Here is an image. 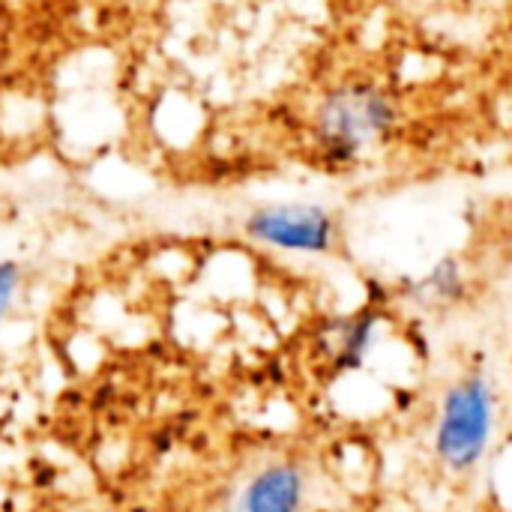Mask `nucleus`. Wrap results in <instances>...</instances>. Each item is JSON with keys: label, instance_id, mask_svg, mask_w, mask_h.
<instances>
[{"label": "nucleus", "instance_id": "obj_2", "mask_svg": "<svg viewBox=\"0 0 512 512\" xmlns=\"http://www.w3.org/2000/svg\"><path fill=\"white\" fill-rule=\"evenodd\" d=\"M498 423V396L486 375L459 378L441 402L435 453L450 471H471L483 462Z\"/></svg>", "mask_w": 512, "mask_h": 512}, {"label": "nucleus", "instance_id": "obj_7", "mask_svg": "<svg viewBox=\"0 0 512 512\" xmlns=\"http://www.w3.org/2000/svg\"><path fill=\"white\" fill-rule=\"evenodd\" d=\"M18 267L15 264H0V324L6 321L12 303H15V294H18Z\"/></svg>", "mask_w": 512, "mask_h": 512}, {"label": "nucleus", "instance_id": "obj_1", "mask_svg": "<svg viewBox=\"0 0 512 512\" xmlns=\"http://www.w3.org/2000/svg\"><path fill=\"white\" fill-rule=\"evenodd\" d=\"M396 96L375 78H342L327 87L309 117L315 153L336 168L357 165L390 141L399 126Z\"/></svg>", "mask_w": 512, "mask_h": 512}, {"label": "nucleus", "instance_id": "obj_5", "mask_svg": "<svg viewBox=\"0 0 512 512\" xmlns=\"http://www.w3.org/2000/svg\"><path fill=\"white\" fill-rule=\"evenodd\" d=\"M381 333V309L366 306L345 318H336L321 333V348L330 357L333 372H354L366 363Z\"/></svg>", "mask_w": 512, "mask_h": 512}, {"label": "nucleus", "instance_id": "obj_3", "mask_svg": "<svg viewBox=\"0 0 512 512\" xmlns=\"http://www.w3.org/2000/svg\"><path fill=\"white\" fill-rule=\"evenodd\" d=\"M246 234L288 255H330L339 243V219L315 201H282L249 213Z\"/></svg>", "mask_w": 512, "mask_h": 512}, {"label": "nucleus", "instance_id": "obj_4", "mask_svg": "<svg viewBox=\"0 0 512 512\" xmlns=\"http://www.w3.org/2000/svg\"><path fill=\"white\" fill-rule=\"evenodd\" d=\"M309 495L306 471L294 462H270L237 489L231 512H303Z\"/></svg>", "mask_w": 512, "mask_h": 512}, {"label": "nucleus", "instance_id": "obj_6", "mask_svg": "<svg viewBox=\"0 0 512 512\" xmlns=\"http://www.w3.org/2000/svg\"><path fill=\"white\" fill-rule=\"evenodd\" d=\"M468 291V273L462 267V261L456 258H444L438 261L429 273H423L417 282H411L405 288L408 300L426 306V309H447L456 306Z\"/></svg>", "mask_w": 512, "mask_h": 512}]
</instances>
